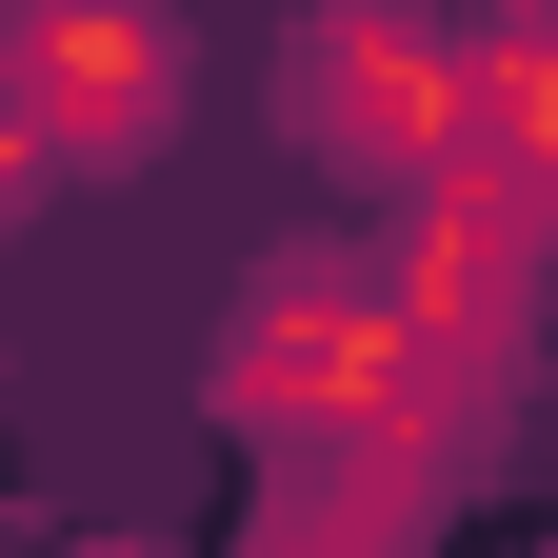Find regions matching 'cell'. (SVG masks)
<instances>
[{
    "mask_svg": "<svg viewBox=\"0 0 558 558\" xmlns=\"http://www.w3.org/2000/svg\"><path fill=\"white\" fill-rule=\"evenodd\" d=\"M279 140H300L319 180H459L478 40L418 21V0H300V40H279Z\"/></svg>",
    "mask_w": 558,
    "mask_h": 558,
    "instance_id": "1",
    "label": "cell"
},
{
    "mask_svg": "<svg viewBox=\"0 0 558 558\" xmlns=\"http://www.w3.org/2000/svg\"><path fill=\"white\" fill-rule=\"evenodd\" d=\"M0 60H21V160H160L180 140V21L160 0H21V21H0Z\"/></svg>",
    "mask_w": 558,
    "mask_h": 558,
    "instance_id": "3",
    "label": "cell"
},
{
    "mask_svg": "<svg viewBox=\"0 0 558 558\" xmlns=\"http://www.w3.org/2000/svg\"><path fill=\"white\" fill-rule=\"evenodd\" d=\"M259 558H399V538H379V519H360V499H339V478H319V499H300V519H279Z\"/></svg>",
    "mask_w": 558,
    "mask_h": 558,
    "instance_id": "5",
    "label": "cell"
},
{
    "mask_svg": "<svg viewBox=\"0 0 558 558\" xmlns=\"http://www.w3.org/2000/svg\"><path fill=\"white\" fill-rule=\"evenodd\" d=\"M459 160L558 220V0H499V21H478V140Z\"/></svg>",
    "mask_w": 558,
    "mask_h": 558,
    "instance_id": "4",
    "label": "cell"
},
{
    "mask_svg": "<svg viewBox=\"0 0 558 558\" xmlns=\"http://www.w3.org/2000/svg\"><path fill=\"white\" fill-rule=\"evenodd\" d=\"M418 399V319L379 259H259L220 319V418L240 439H360Z\"/></svg>",
    "mask_w": 558,
    "mask_h": 558,
    "instance_id": "2",
    "label": "cell"
}]
</instances>
